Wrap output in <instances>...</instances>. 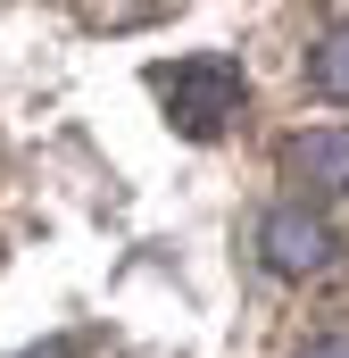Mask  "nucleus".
Segmentation results:
<instances>
[{
  "label": "nucleus",
  "mask_w": 349,
  "mask_h": 358,
  "mask_svg": "<svg viewBox=\"0 0 349 358\" xmlns=\"http://www.w3.org/2000/svg\"><path fill=\"white\" fill-rule=\"evenodd\" d=\"M258 250L274 275H316L325 259H333V234H325V217H308L299 200H274L258 217Z\"/></svg>",
  "instance_id": "obj_1"
},
{
  "label": "nucleus",
  "mask_w": 349,
  "mask_h": 358,
  "mask_svg": "<svg viewBox=\"0 0 349 358\" xmlns=\"http://www.w3.org/2000/svg\"><path fill=\"white\" fill-rule=\"evenodd\" d=\"M167 108L191 125V134H208V125H225L233 108H242V84L225 76V67H200V76H183V84H167Z\"/></svg>",
  "instance_id": "obj_2"
},
{
  "label": "nucleus",
  "mask_w": 349,
  "mask_h": 358,
  "mask_svg": "<svg viewBox=\"0 0 349 358\" xmlns=\"http://www.w3.org/2000/svg\"><path fill=\"white\" fill-rule=\"evenodd\" d=\"M291 176L308 183V192H349V125H325V134H299L291 142Z\"/></svg>",
  "instance_id": "obj_3"
},
{
  "label": "nucleus",
  "mask_w": 349,
  "mask_h": 358,
  "mask_svg": "<svg viewBox=\"0 0 349 358\" xmlns=\"http://www.w3.org/2000/svg\"><path fill=\"white\" fill-rule=\"evenodd\" d=\"M308 76H316L325 100H349V25H333V34L308 50Z\"/></svg>",
  "instance_id": "obj_4"
},
{
  "label": "nucleus",
  "mask_w": 349,
  "mask_h": 358,
  "mask_svg": "<svg viewBox=\"0 0 349 358\" xmlns=\"http://www.w3.org/2000/svg\"><path fill=\"white\" fill-rule=\"evenodd\" d=\"M299 358H349V334H325V342H308Z\"/></svg>",
  "instance_id": "obj_5"
},
{
  "label": "nucleus",
  "mask_w": 349,
  "mask_h": 358,
  "mask_svg": "<svg viewBox=\"0 0 349 358\" xmlns=\"http://www.w3.org/2000/svg\"><path fill=\"white\" fill-rule=\"evenodd\" d=\"M25 358H67V350H59V342H42V350H25Z\"/></svg>",
  "instance_id": "obj_6"
}]
</instances>
